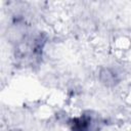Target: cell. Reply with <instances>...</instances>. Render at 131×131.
Masks as SVG:
<instances>
[{"instance_id": "2", "label": "cell", "mask_w": 131, "mask_h": 131, "mask_svg": "<svg viewBox=\"0 0 131 131\" xmlns=\"http://www.w3.org/2000/svg\"><path fill=\"white\" fill-rule=\"evenodd\" d=\"M99 78L101 83H103L105 86H115L120 81L118 73L111 68L102 69L99 73Z\"/></svg>"}, {"instance_id": "1", "label": "cell", "mask_w": 131, "mask_h": 131, "mask_svg": "<svg viewBox=\"0 0 131 131\" xmlns=\"http://www.w3.org/2000/svg\"><path fill=\"white\" fill-rule=\"evenodd\" d=\"M71 131H100L105 125V120L94 112H84L73 117L68 122Z\"/></svg>"}]
</instances>
